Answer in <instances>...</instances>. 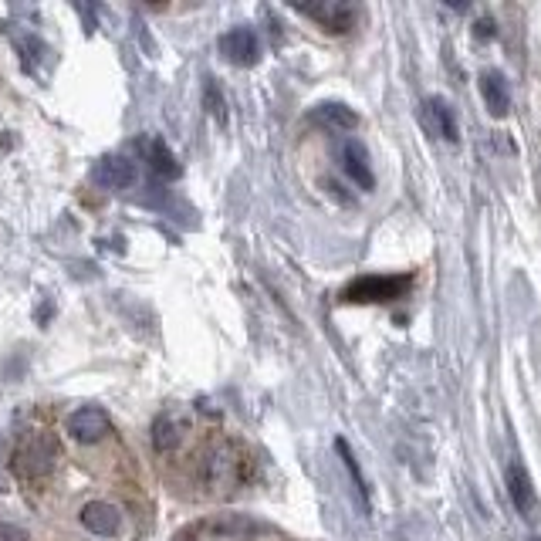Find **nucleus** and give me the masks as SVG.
<instances>
[{
    "instance_id": "8",
    "label": "nucleus",
    "mask_w": 541,
    "mask_h": 541,
    "mask_svg": "<svg viewBox=\"0 0 541 541\" xmlns=\"http://www.w3.org/2000/svg\"><path fill=\"white\" fill-rule=\"evenodd\" d=\"M342 170L349 173L362 190H372V186H376V176H372V166H369V153H366V146L356 143V139H345L342 143Z\"/></svg>"
},
{
    "instance_id": "17",
    "label": "nucleus",
    "mask_w": 541,
    "mask_h": 541,
    "mask_svg": "<svg viewBox=\"0 0 541 541\" xmlns=\"http://www.w3.org/2000/svg\"><path fill=\"white\" fill-rule=\"evenodd\" d=\"M0 541H28V531L11 525V521H0Z\"/></svg>"
},
{
    "instance_id": "19",
    "label": "nucleus",
    "mask_w": 541,
    "mask_h": 541,
    "mask_svg": "<svg viewBox=\"0 0 541 541\" xmlns=\"http://www.w3.org/2000/svg\"><path fill=\"white\" fill-rule=\"evenodd\" d=\"M535 541H541V538H535Z\"/></svg>"
},
{
    "instance_id": "5",
    "label": "nucleus",
    "mask_w": 541,
    "mask_h": 541,
    "mask_svg": "<svg viewBox=\"0 0 541 541\" xmlns=\"http://www.w3.org/2000/svg\"><path fill=\"white\" fill-rule=\"evenodd\" d=\"M220 51H224L227 61L247 68V65H254L257 55H261V41H257V34L251 28H234L220 38Z\"/></svg>"
},
{
    "instance_id": "9",
    "label": "nucleus",
    "mask_w": 541,
    "mask_h": 541,
    "mask_svg": "<svg viewBox=\"0 0 541 541\" xmlns=\"http://www.w3.org/2000/svg\"><path fill=\"white\" fill-rule=\"evenodd\" d=\"M504 484H508V494H511L514 508L525 514V518H531V511H535V491H531L528 470L521 467L518 460H511L508 470H504Z\"/></svg>"
},
{
    "instance_id": "4",
    "label": "nucleus",
    "mask_w": 541,
    "mask_h": 541,
    "mask_svg": "<svg viewBox=\"0 0 541 541\" xmlns=\"http://www.w3.org/2000/svg\"><path fill=\"white\" fill-rule=\"evenodd\" d=\"M68 433L82 443H99L112 433V420L102 410H95V406H85V410L68 416Z\"/></svg>"
},
{
    "instance_id": "14",
    "label": "nucleus",
    "mask_w": 541,
    "mask_h": 541,
    "mask_svg": "<svg viewBox=\"0 0 541 541\" xmlns=\"http://www.w3.org/2000/svg\"><path fill=\"white\" fill-rule=\"evenodd\" d=\"M335 450H339V457H342V464L345 470H349V477H352V484H356V494H359V501H362V508H369V494H366V481H362V470L356 464V457H352V450H349V443L345 440H335Z\"/></svg>"
},
{
    "instance_id": "16",
    "label": "nucleus",
    "mask_w": 541,
    "mask_h": 541,
    "mask_svg": "<svg viewBox=\"0 0 541 541\" xmlns=\"http://www.w3.org/2000/svg\"><path fill=\"white\" fill-rule=\"evenodd\" d=\"M318 119L328 122V126H345V129H352L356 126V112H349L345 105H335V102H328V105H318Z\"/></svg>"
},
{
    "instance_id": "10",
    "label": "nucleus",
    "mask_w": 541,
    "mask_h": 541,
    "mask_svg": "<svg viewBox=\"0 0 541 541\" xmlns=\"http://www.w3.org/2000/svg\"><path fill=\"white\" fill-rule=\"evenodd\" d=\"M298 14L315 17L318 24H325L328 31H349L352 21H356V7H345V4H315V7H295Z\"/></svg>"
},
{
    "instance_id": "1",
    "label": "nucleus",
    "mask_w": 541,
    "mask_h": 541,
    "mask_svg": "<svg viewBox=\"0 0 541 541\" xmlns=\"http://www.w3.org/2000/svg\"><path fill=\"white\" fill-rule=\"evenodd\" d=\"M413 278L406 274V278H396V274H372V278H359L352 281L349 288L342 291V301H352V305H383V301H396L403 298L406 291H410Z\"/></svg>"
},
{
    "instance_id": "6",
    "label": "nucleus",
    "mask_w": 541,
    "mask_h": 541,
    "mask_svg": "<svg viewBox=\"0 0 541 541\" xmlns=\"http://www.w3.org/2000/svg\"><path fill=\"white\" fill-rule=\"evenodd\" d=\"M82 525L92 531V535L112 538L122 531V511L109 501H88L82 508Z\"/></svg>"
},
{
    "instance_id": "18",
    "label": "nucleus",
    "mask_w": 541,
    "mask_h": 541,
    "mask_svg": "<svg viewBox=\"0 0 541 541\" xmlns=\"http://www.w3.org/2000/svg\"><path fill=\"white\" fill-rule=\"evenodd\" d=\"M207 105H210V112H214L217 119H224V102H220V95H217V85H214V82H207Z\"/></svg>"
},
{
    "instance_id": "3",
    "label": "nucleus",
    "mask_w": 541,
    "mask_h": 541,
    "mask_svg": "<svg viewBox=\"0 0 541 541\" xmlns=\"http://www.w3.org/2000/svg\"><path fill=\"white\" fill-rule=\"evenodd\" d=\"M420 119H423V126H427L433 136H440V139H447V143H457L460 139V126H457V115L454 109H450L443 99H427L420 105Z\"/></svg>"
},
{
    "instance_id": "2",
    "label": "nucleus",
    "mask_w": 541,
    "mask_h": 541,
    "mask_svg": "<svg viewBox=\"0 0 541 541\" xmlns=\"http://www.w3.org/2000/svg\"><path fill=\"white\" fill-rule=\"evenodd\" d=\"M55 460H58V443L38 433V437L21 443V450L14 454V467L24 477H48L55 470Z\"/></svg>"
},
{
    "instance_id": "13",
    "label": "nucleus",
    "mask_w": 541,
    "mask_h": 541,
    "mask_svg": "<svg viewBox=\"0 0 541 541\" xmlns=\"http://www.w3.org/2000/svg\"><path fill=\"white\" fill-rule=\"evenodd\" d=\"M139 149H143L146 163L153 166L159 176H180V166H176V156L170 153V146L163 139H139Z\"/></svg>"
},
{
    "instance_id": "12",
    "label": "nucleus",
    "mask_w": 541,
    "mask_h": 541,
    "mask_svg": "<svg viewBox=\"0 0 541 541\" xmlns=\"http://www.w3.org/2000/svg\"><path fill=\"white\" fill-rule=\"evenodd\" d=\"M481 95H484L491 115H508L511 92H508V78H504L501 72H484L481 75Z\"/></svg>"
},
{
    "instance_id": "7",
    "label": "nucleus",
    "mask_w": 541,
    "mask_h": 541,
    "mask_svg": "<svg viewBox=\"0 0 541 541\" xmlns=\"http://www.w3.org/2000/svg\"><path fill=\"white\" fill-rule=\"evenodd\" d=\"M95 180L109 190H129L132 183L139 180L136 163H129L126 156H105L99 166H95Z\"/></svg>"
},
{
    "instance_id": "11",
    "label": "nucleus",
    "mask_w": 541,
    "mask_h": 541,
    "mask_svg": "<svg viewBox=\"0 0 541 541\" xmlns=\"http://www.w3.org/2000/svg\"><path fill=\"white\" fill-rule=\"evenodd\" d=\"M237 467H241V460L234 457V450L217 447L214 454H210V460H207V484L210 487L237 484Z\"/></svg>"
},
{
    "instance_id": "15",
    "label": "nucleus",
    "mask_w": 541,
    "mask_h": 541,
    "mask_svg": "<svg viewBox=\"0 0 541 541\" xmlns=\"http://www.w3.org/2000/svg\"><path fill=\"white\" fill-rule=\"evenodd\" d=\"M153 443H156V450H173L176 443H180V423L170 420V416H159L156 420V427H153Z\"/></svg>"
}]
</instances>
